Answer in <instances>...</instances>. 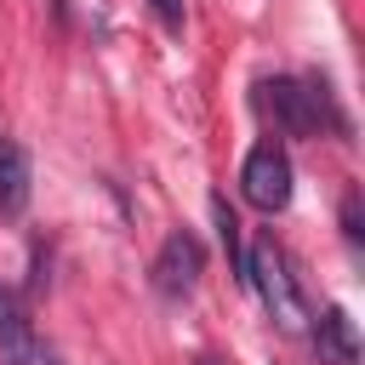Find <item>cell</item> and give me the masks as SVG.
Wrapping results in <instances>:
<instances>
[{
	"label": "cell",
	"mask_w": 365,
	"mask_h": 365,
	"mask_svg": "<svg viewBox=\"0 0 365 365\" xmlns=\"http://www.w3.org/2000/svg\"><path fill=\"white\" fill-rule=\"evenodd\" d=\"M240 188H245V200L257 205V211H285L291 205V160H285V148H274V143H257L251 154H245V165H240Z\"/></svg>",
	"instance_id": "cell-3"
},
{
	"label": "cell",
	"mask_w": 365,
	"mask_h": 365,
	"mask_svg": "<svg viewBox=\"0 0 365 365\" xmlns=\"http://www.w3.org/2000/svg\"><path fill=\"white\" fill-rule=\"evenodd\" d=\"M200 274H205L200 240H194L188 228L165 234V245H160V257H154V291H160V297H188V291L200 285Z\"/></svg>",
	"instance_id": "cell-4"
},
{
	"label": "cell",
	"mask_w": 365,
	"mask_h": 365,
	"mask_svg": "<svg viewBox=\"0 0 365 365\" xmlns=\"http://www.w3.org/2000/svg\"><path fill=\"white\" fill-rule=\"evenodd\" d=\"M257 91H262L257 103L274 114V125H279L285 137H314V131L325 125V91H319V86H302V80H291V74H274V80H262Z\"/></svg>",
	"instance_id": "cell-2"
},
{
	"label": "cell",
	"mask_w": 365,
	"mask_h": 365,
	"mask_svg": "<svg viewBox=\"0 0 365 365\" xmlns=\"http://www.w3.org/2000/svg\"><path fill=\"white\" fill-rule=\"evenodd\" d=\"M148 6H154V17H160V23L171 29V34L182 29V0H148Z\"/></svg>",
	"instance_id": "cell-9"
},
{
	"label": "cell",
	"mask_w": 365,
	"mask_h": 365,
	"mask_svg": "<svg viewBox=\"0 0 365 365\" xmlns=\"http://www.w3.org/2000/svg\"><path fill=\"white\" fill-rule=\"evenodd\" d=\"M0 365H34V325L11 285H0Z\"/></svg>",
	"instance_id": "cell-6"
},
{
	"label": "cell",
	"mask_w": 365,
	"mask_h": 365,
	"mask_svg": "<svg viewBox=\"0 0 365 365\" xmlns=\"http://www.w3.org/2000/svg\"><path fill=\"white\" fill-rule=\"evenodd\" d=\"M245 279H251V291L262 297V308H268V319H274L279 331H302V325H308L302 285H297V274H291V257L274 245V234H262V240L245 251Z\"/></svg>",
	"instance_id": "cell-1"
},
{
	"label": "cell",
	"mask_w": 365,
	"mask_h": 365,
	"mask_svg": "<svg viewBox=\"0 0 365 365\" xmlns=\"http://www.w3.org/2000/svg\"><path fill=\"white\" fill-rule=\"evenodd\" d=\"M314 348H319L325 365H359V331H354L348 308L331 302V308L319 314V325H314Z\"/></svg>",
	"instance_id": "cell-7"
},
{
	"label": "cell",
	"mask_w": 365,
	"mask_h": 365,
	"mask_svg": "<svg viewBox=\"0 0 365 365\" xmlns=\"http://www.w3.org/2000/svg\"><path fill=\"white\" fill-rule=\"evenodd\" d=\"M29 194H34V165H29L23 143L0 131V217H23Z\"/></svg>",
	"instance_id": "cell-5"
},
{
	"label": "cell",
	"mask_w": 365,
	"mask_h": 365,
	"mask_svg": "<svg viewBox=\"0 0 365 365\" xmlns=\"http://www.w3.org/2000/svg\"><path fill=\"white\" fill-rule=\"evenodd\" d=\"M211 217H217V240H222V257H228V268L245 279V245H240V217L228 211V200L222 194H211Z\"/></svg>",
	"instance_id": "cell-8"
},
{
	"label": "cell",
	"mask_w": 365,
	"mask_h": 365,
	"mask_svg": "<svg viewBox=\"0 0 365 365\" xmlns=\"http://www.w3.org/2000/svg\"><path fill=\"white\" fill-rule=\"evenodd\" d=\"M34 365H63V359H57V354H46V359H34Z\"/></svg>",
	"instance_id": "cell-10"
}]
</instances>
